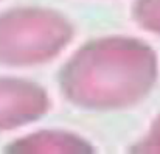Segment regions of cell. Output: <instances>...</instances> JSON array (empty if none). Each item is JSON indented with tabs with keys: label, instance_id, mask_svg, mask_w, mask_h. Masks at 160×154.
Returning <instances> with one entry per match:
<instances>
[{
	"label": "cell",
	"instance_id": "obj_6",
	"mask_svg": "<svg viewBox=\"0 0 160 154\" xmlns=\"http://www.w3.org/2000/svg\"><path fill=\"white\" fill-rule=\"evenodd\" d=\"M135 150L137 151H145V153H160V117L152 125L148 137Z\"/></svg>",
	"mask_w": 160,
	"mask_h": 154
},
{
	"label": "cell",
	"instance_id": "obj_2",
	"mask_svg": "<svg viewBox=\"0 0 160 154\" xmlns=\"http://www.w3.org/2000/svg\"><path fill=\"white\" fill-rule=\"evenodd\" d=\"M65 17L48 9H16L0 16V62L34 65L50 61L72 39Z\"/></svg>",
	"mask_w": 160,
	"mask_h": 154
},
{
	"label": "cell",
	"instance_id": "obj_5",
	"mask_svg": "<svg viewBox=\"0 0 160 154\" xmlns=\"http://www.w3.org/2000/svg\"><path fill=\"white\" fill-rule=\"evenodd\" d=\"M134 16L143 28L160 34V0H137Z\"/></svg>",
	"mask_w": 160,
	"mask_h": 154
},
{
	"label": "cell",
	"instance_id": "obj_3",
	"mask_svg": "<svg viewBox=\"0 0 160 154\" xmlns=\"http://www.w3.org/2000/svg\"><path fill=\"white\" fill-rule=\"evenodd\" d=\"M48 97L38 84L0 78V129H11L41 118L48 109Z\"/></svg>",
	"mask_w": 160,
	"mask_h": 154
},
{
	"label": "cell",
	"instance_id": "obj_4",
	"mask_svg": "<svg viewBox=\"0 0 160 154\" xmlns=\"http://www.w3.org/2000/svg\"><path fill=\"white\" fill-rule=\"evenodd\" d=\"M14 153H89L84 140L65 132H39L25 137L8 148Z\"/></svg>",
	"mask_w": 160,
	"mask_h": 154
},
{
	"label": "cell",
	"instance_id": "obj_1",
	"mask_svg": "<svg viewBox=\"0 0 160 154\" xmlns=\"http://www.w3.org/2000/svg\"><path fill=\"white\" fill-rule=\"evenodd\" d=\"M156 78L157 59L148 45L109 38L87 44L65 64L61 87L76 106L120 109L145 98Z\"/></svg>",
	"mask_w": 160,
	"mask_h": 154
}]
</instances>
